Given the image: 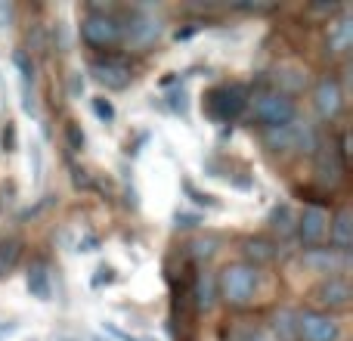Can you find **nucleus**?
I'll return each instance as SVG.
<instances>
[{"label":"nucleus","instance_id":"f257e3e1","mask_svg":"<svg viewBox=\"0 0 353 341\" xmlns=\"http://www.w3.org/2000/svg\"><path fill=\"white\" fill-rule=\"evenodd\" d=\"M257 289H261V273L251 264H230L217 280V295L226 307H236V311L254 304Z\"/></svg>","mask_w":353,"mask_h":341},{"label":"nucleus","instance_id":"f03ea898","mask_svg":"<svg viewBox=\"0 0 353 341\" xmlns=\"http://www.w3.org/2000/svg\"><path fill=\"white\" fill-rule=\"evenodd\" d=\"M81 37L93 50H112L121 43V19L112 10H93L81 19Z\"/></svg>","mask_w":353,"mask_h":341},{"label":"nucleus","instance_id":"7ed1b4c3","mask_svg":"<svg viewBox=\"0 0 353 341\" xmlns=\"http://www.w3.org/2000/svg\"><path fill=\"white\" fill-rule=\"evenodd\" d=\"M254 118L261 121L263 130H276V128H285L298 118V106L288 93L282 90H267L254 99Z\"/></svg>","mask_w":353,"mask_h":341},{"label":"nucleus","instance_id":"20e7f679","mask_svg":"<svg viewBox=\"0 0 353 341\" xmlns=\"http://www.w3.org/2000/svg\"><path fill=\"white\" fill-rule=\"evenodd\" d=\"M248 106V90L242 84H220L205 93V112L214 121H236Z\"/></svg>","mask_w":353,"mask_h":341},{"label":"nucleus","instance_id":"39448f33","mask_svg":"<svg viewBox=\"0 0 353 341\" xmlns=\"http://www.w3.org/2000/svg\"><path fill=\"white\" fill-rule=\"evenodd\" d=\"M263 143H267L273 153H316L319 137L313 134L310 124H285V128L276 130H263Z\"/></svg>","mask_w":353,"mask_h":341},{"label":"nucleus","instance_id":"423d86ee","mask_svg":"<svg viewBox=\"0 0 353 341\" xmlns=\"http://www.w3.org/2000/svg\"><path fill=\"white\" fill-rule=\"evenodd\" d=\"M159 35H161V22L149 10H130L128 22H121V43H128V47L143 50L149 43H155Z\"/></svg>","mask_w":353,"mask_h":341},{"label":"nucleus","instance_id":"0eeeda50","mask_svg":"<svg viewBox=\"0 0 353 341\" xmlns=\"http://www.w3.org/2000/svg\"><path fill=\"white\" fill-rule=\"evenodd\" d=\"M298 341H341V323L323 311H301Z\"/></svg>","mask_w":353,"mask_h":341},{"label":"nucleus","instance_id":"6e6552de","mask_svg":"<svg viewBox=\"0 0 353 341\" xmlns=\"http://www.w3.org/2000/svg\"><path fill=\"white\" fill-rule=\"evenodd\" d=\"M294 233H298V242L304 245V249H319V245L329 239V214L323 211V208L310 205L301 211V217L294 220Z\"/></svg>","mask_w":353,"mask_h":341},{"label":"nucleus","instance_id":"1a4fd4ad","mask_svg":"<svg viewBox=\"0 0 353 341\" xmlns=\"http://www.w3.org/2000/svg\"><path fill=\"white\" fill-rule=\"evenodd\" d=\"M90 75L105 90H124V87L134 81V68H130V62L121 59V56H99L90 66Z\"/></svg>","mask_w":353,"mask_h":341},{"label":"nucleus","instance_id":"9d476101","mask_svg":"<svg viewBox=\"0 0 353 341\" xmlns=\"http://www.w3.org/2000/svg\"><path fill=\"white\" fill-rule=\"evenodd\" d=\"M350 298H353V289L344 276H329V280H323L313 289V301L323 307V313L344 311V307H350Z\"/></svg>","mask_w":353,"mask_h":341},{"label":"nucleus","instance_id":"9b49d317","mask_svg":"<svg viewBox=\"0 0 353 341\" xmlns=\"http://www.w3.org/2000/svg\"><path fill=\"white\" fill-rule=\"evenodd\" d=\"M313 106H316V115L323 118V121L338 118V112H341V106H344L341 84H338L335 78H323L316 84V90H313Z\"/></svg>","mask_w":353,"mask_h":341},{"label":"nucleus","instance_id":"f8f14e48","mask_svg":"<svg viewBox=\"0 0 353 341\" xmlns=\"http://www.w3.org/2000/svg\"><path fill=\"white\" fill-rule=\"evenodd\" d=\"M316 174H319V183H325V186H335L338 180H341V174H344V162H341V155H338V149L332 146H323L319 143L316 146Z\"/></svg>","mask_w":353,"mask_h":341},{"label":"nucleus","instance_id":"ddd939ff","mask_svg":"<svg viewBox=\"0 0 353 341\" xmlns=\"http://www.w3.org/2000/svg\"><path fill=\"white\" fill-rule=\"evenodd\" d=\"M329 242H332V251H338V255H347L350 251V245H353V217H350L347 208H341L335 217H329Z\"/></svg>","mask_w":353,"mask_h":341},{"label":"nucleus","instance_id":"4468645a","mask_svg":"<svg viewBox=\"0 0 353 341\" xmlns=\"http://www.w3.org/2000/svg\"><path fill=\"white\" fill-rule=\"evenodd\" d=\"M242 251H245V257H248L245 264H251L254 270L263 267V264H273V261H276V245L270 242V239H261V236L245 239V242H242Z\"/></svg>","mask_w":353,"mask_h":341},{"label":"nucleus","instance_id":"2eb2a0df","mask_svg":"<svg viewBox=\"0 0 353 341\" xmlns=\"http://www.w3.org/2000/svg\"><path fill=\"white\" fill-rule=\"evenodd\" d=\"M325 41H329L332 53H347L350 43H353V19L350 16H341L338 22H332Z\"/></svg>","mask_w":353,"mask_h":341},{"label":"nucleus","instance_id":"dca6fc26","mask_svg":"<svg viewBox=\"0 0 353 341\" xmlns=\"http://www.w3.org/2000/svg\"><path fill=\"white\" fill-rule=\"evenodd\" d=\"M307 264L319 273H338V270L347 267V255H338V251H325V249H313L307 255Z\"/></svg>","mask_w":353,"mask_h":341},{"label":"nucleus","instance_id":"f3484780","mask_svg":"<svg viewBox=\"0 0 353 341\" xmlns=\"http://www.w3.org/2000/svg\"><path fill=\"white\" fill-rule=\"evenodd\" d=\"M25 286H28L31 298H37V301H50V295H53L50 273H47V267H43V264H31L28 276H25Z\"/></svg>","mask_w":353,"mask_h":341},{"label":"nucleus","instance_id":"a211bd4d","mask_svg":"<svg viewBox=\"0 0 353 341\" xmlns=\"http://www.w3.org/2000/svg\"><path fill=\"white\" fill-rule=\"evenodd\" d=\"M192 298L199 311H211L214 298H217V282L211 280V273H199L195 276V286H192Z\"/></svg>","mask_w":353,"mask_h":341},{"label":"nucleus","instance_id":"6ab92c4d","mask_svg":"<svg viewBox=\"0 0 353 341\" xmlns=\"http://www.w3.org/2000/svg\"><path fill=\"white\" fill-rule=\"evenodd\" d=\"M19 257H22V239H0V280L16 270Z\"/></svg>","mask_w":353,"mask_h":341},{"label":"nucleus","instance_id":"aec40b11","mask_svg":"<svg viewBox=\"0 0 353 341\" xmlns=\"http://www.w3.org/2000/svg\"><path fill=\"white\" fill-rule=\"evenodd\" d=\"M273 332L279 341H298V311H279L273 317Z\"/></svg>","mask_w":353,"mask_h":341},{"label":"nucleus","instance_id":"412c9836","mask_svg":"<svg viewBox=\"0 0 353 341\" xmlns=\"http://www.w3.org/2000/svg\"><path fill=\"white\" fill-rule=\"evenodd\" d=\"M270 230L279 233V236H288V233H294V214L288 205H276L273 211H270Z\"/></svg>","mask_w":353,"mask_h":341},{"label":"nucleus","instance_id":"4be33fe9","mask_svg":"<svg viewBox=\"0 0 353 341\" xmlns=\"http://www.w3.org/2000/svg\"><path fill=\"white\" fill-rule=\"evenodd\" d=\"M93 115H97L103 124H112L115 121V106H112L105 97H97L93 99Z\"/></svg>","mask_w":353,"mask_h":341},{"label":"nucleus","instance_id":"5701e85b","mask_svg":"<svg viewBox=\"0 0 353 341\" xmlns=\"http://www.w3.org/2000/svg\"><path fill=\"white\" fill-rule=\"evenodd\" d=\"M65 140H68V149H72V153H81V149H84V130H81L78 121L65 124Z\"/></svg>","mask_w":353,"mask_h":341},{"label":"nucleus","instance_id":"b1692460","mask_svg":"<svg viewBox=\"0 0 353 341\" xmlns=\"http://www.w3.org/2000/svg\"><path fill=\"white\" fill-rule=\"evenodd\" d=\"M232 341H270L267 332L257 329V326H239L236 332H232Z\"/></svg>","mask_w":353,"mask_h":341},{"label":"nucleus","instance_id":"393cba45","mask_svg":"<svg viewBox=\"0 0 353 341\" xmlns=\"http://www.w3.org/2000/svg\"><path fill=\"white\" fill-rule=\"evenodd\" d=\"M186 193L192 195V202H199V205H208V208H217V202H214V195L208 193H199V189L192 186V183H186Z\"/></svg>","mask_w":353,"mask_h":341},{"label":"nucleus","instance_id":"a878e982","mask_svg":"<svg viewBox=\"0 0 353 341\" xmlns=\"http://www.w3.org/2000/svg\"><path fill=\"white\" fill-rule=\"evenodd\" d=\"M105 332H109L115 341H146V338H140V335H130V332H124V329H118L115 323H105Z\"/></svg>","mask_w":353,"mask_h":341},{"label":"nucleus","instance_id":"bb28decb","mask_svg":"<svg viewBox=\"0 0 353 341\" xmlns=\"http://www.w3.org/2000/svg\"><path fill=\"white\" fill-rule=\"evenodd\" d=\"M103 282H105V286H109V282H115V270H112V267H99L97 270V276H93V286H103Z\"/></svg>","mask_w":353,"mask_h":341},{"label":"nucleus","instance_id":"cd10ccee","mask_svg":"<svg viewBox=\"0 0 353 341\" xmlns=\"http://www.w3.org/2000/svg\"><path fill=\"white\" fill-rule=\"evenodd\" d=\"M68 87H72V97H81V93H84V78H81V72H72Z\"/></svg>","mask_w":353,"mask_h":341},{"label":"nucleus","instance_id":"c85d7f7f","mask_svg":"<svg viewBox=\"0 0 353 341\" xmlns=\"http://www.w3.org/2000/svg\"><path fill=\"white\" fill-rule=\"evenodd\" d=\"M176 224H180V226H192V224H199V217H189V214H176Z\"/></svg>","mask_w":353,"mask_h":341},{"label":"nucleus","instance_id":"c756f323","mask_svg":"<svg viewBox=\"0 0 353 341\" xmlns=\"http://www.w3.org/2000/svg\"><path fill=\"white\" fill-rule=\"evenodd\" d=\"M12 329H16L12 323H0V341H3L6 335H12Z\"/></svg>","mask_w":353,"mask_h":341},{"label":"nucleus","instance_id":"7c9ffc66","mask_svg":"<svg viewBox=\"0 0 353 341\" xmlns=\"http://www.w3.org/2000/svg\"><path fill=\"white\" fill-rule=\"evenodd\" d=\"M56 341H78V338H72V335H56Z\"/></svg>","mask_w":353,"mask_h":341},{"label":"nucleus","instance_id":"2f4dec72","mask_svg":"<svg viewBox=\"0 0 353 341\" xmlns=\"http://www.w3.org/2000/svg\"><path fill=\"white\" fill-rule=\"evenodd\" d=\"M93 341H109V338H103V335H93Z\"/></svg>","mask_w":353,"mask_h":341}]
</instances>
